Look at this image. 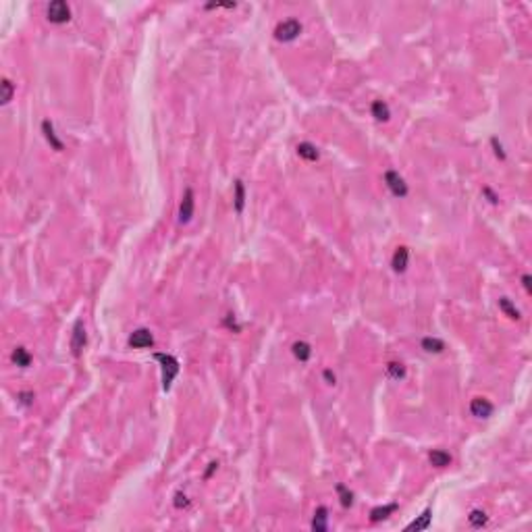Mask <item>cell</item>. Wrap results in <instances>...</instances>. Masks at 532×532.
<instances>
[{"label": "cell", "mask_w": 532, "mask_h": 532, "mask_svg": "<svg viewBox=\"0 0 532 532\" xmlns=\"http://www.w3.org/2000/svg\"><path fill=\"white\" fill-rule=\"evenodd\" d=\"M42 131H44V138H46V142L56 150V152H60L62 150V142L56 138V133H54V125L46 119V121H42Z\"/></svg>", "instance_id": "30bf717a"}, {"label": "cell", "mask_w": 532, "mask_h": 532, "mask_svg": "<svg viewBox=\"0 0 532 532\" xmlns=\"http://www.w3.org/2000/svg\"><path fill=\"white\" fill-rule=\"evenodd\" d=\"M297 154L300 156L304 158V160H308V162H314V160H318V148L314 146V144H310V142H302L300 146H297Z\"/></svg>", "instance_id": "7c38bea8"}, {"label": "cell", "mask_w": 532, "mask_h": 532, "mask_svg": "<svg viewBox=\"0 0 532 532\" xmlns=\"http://www.w3.org/2000/svg\"><path fill=\"white\" fill-rule=\"evenodd\" d=\"M522 281H524V287H526V291H530V277H528V275H524V279H522Z\"/></svg>", "instance_id": "f546056e"}, {"label": "cell", "mask_w": 532, "mask_h": 532, "mask_svg": "<svg viewBox=\"0 0 532 532\" xmlns=\"http://www.w3.org/2000/svg\"><path fill=\"white\" fill-rule=\"evenodd\" d=\"M87 343V335H85V326L81 320L75 322V328H73V339H71V349H73V356H81V351Z\"/></svg>", "instance_id": "52a82bcc"}, {"label": "cell", "mask_w": 532, "mask_h": 532, "mask_svg": "<svg viewBox=\"0 0 532 532\" xmlns=\"http://www.w3.org/2000/svg\"><path fill=\"white\" fill-rule=\"evenodd\" d=\"M422 349L428 351V353H441L443 349H445V343H443L441 339H437V337H424L422 339Z\"/></svg>", "instance_id": "ffe728a7"}, {"label": "cell", "mask_w": 532, "mask_h": 532, "mask_svg": "<svg viewBox=\"0 0 532 532\" xmlns=\"http://www.w3.org/2000/svg\"><path fill=\"white\" fill-rule=\"evenodd\" d=\"M430 520H433V509H424V512L418 516V520H414L406 530H408V532H414V530H416V532L426 530V528L430 526Z\"/></svg>", "instance_id": "8fae6325"}, {"label": "cell", "mask_w": 532, "mask_h": 532, "mask_svg": "<svg viewBox=\"0 0 532 532\" xmlns=\"http://www.w3.org/2000/svg\"><path fill=\"white\" fill-rule=\"evenodd\" d=\"M13 362H15L17 366H21V368H27V366L31 364L29 351H27L25 347H17V349L13 351Z\"/></svg>", "instance_id": "d6986e66"}, {"label": "cell", "mask_w": 532, "mask_h": 532, "mask_svg": "<svg viewBox=\"0 0 532 532\" xmlns=\"http://www.w3.org/2000/svg\"><path fill=\"white\" fill-rule=\"evenodd\" d=\"M337 493H339L341 505H343V507H351V503H353V493H351V491H347L343 484H337Z\"/></svg>", "instance_id": "cb8c5ba5"}, {"label": "cell", "mask_w": 532, "mask_h": 532, "mask_svg": "<svg viewBox=\"0 0 532 532\" xmlns=\"http://www.w3.org/2000/svg\"><path fill=\"white\" fill-rule=\"evenodd\" d=\"M154 358H156L162 366V389L169 391L173 381H175V376L179 374V362H177V358L171 356V353H154Z\"/></svg>", "instance_id": "6da1fadb"}, {"label": "cell", "mask_w": 532, "mask_h": 532, "mask_svg": "<svg viewBox=\"0 0 532 532\" xmlns=\"http://www.w3.org/2000/svg\"><path fill=\"white\" fill-rule=\"evenodd\" d=\"M46 15H48V21L50 23H66V21L71 19V7L64 3V0H54V3L48 5L46 9Z\"/></svg>", "instance_id": "3957f363"}, {"label": "cell", "mask_w": 532, "mask_h": 532, "mask_svg": "<svg viewBox=\"0 0 532 532\" xmlns=\"http://www.w3.org/2000/svg\"><path fill=\"white\" fill-rule=\"evenodd\" d=\"M187 505H189V501H187V497L183 493L175 495V507H187Z\"/></svg>", "instance_id": "484cf974"}, {"label": "cell", "mask_w": 532, "mask_h": 532, "mask_svg": "<svg viewBox=\"0 0 532 532\" xmlns=\"http://www.w3.org/2000/svg\"><path fill=\"white\" fill-rule=\"evenodd\" d=\"M322 376H324V381H326V385H335V383H337V379H335V374H332L330 370H324V372H322Z\"/></svg>", "instance_id": "83f0119b"}, {"label": "cell", "mask_w": 532, "mask_h": 532, "mask_svg": "<svg viewBox=\"0 0 532 532\" xmlns=\"http://www.w3.org/2000/svg\"><path fill=\"white\" fill-rule=\"evenodd\" d=\"M408 262H410V250L406 248V246H399L397 250H395V254H393V271L395 273H406V269H408Z\"/></svg>", "instance_id": "9c48e42d"}, {"label": "cell", "mask_w": 532, "mask_h": 532, "mask_svg": "<svg viewBox=\"0 0 532 532\" xmlns=\"http://www.w3.org/2000/svg\"><path fill=\"white\" fill-rule=\"evenodd\" d=\"M493 404L486 397H474L470 402V414L476 418H489L493 414Z\"/></svg>", "instance_id": "ba28073f"}, {"label": "cell", "mask_w": 532, "mask_h": 532, "mask_svg": "<svg viewBox=\"0 0 532 532\" xmlns=\"http://www.w3.org/2000/svg\"><path fill=\"white\" fill-rule=\"evenodd\" d=\"M293 356L300 362H308L310 356H312V347H310L306 341H297V343H293Z\"/></svg>", "instance_id": "e0dca14e"}, {"label": "cell", "mask_w": 532, "mask_h": 532, "mask_svg": "<svg viewBox=\"0 0 532 532\" xmlns=\"http://www.w3.org/2000/svg\"><path fill=\"white\" fill-rule=\"evenodd\" d=\"M468 520H470V524H472L474 528H482V526L486 524V514L480 512V509H472L470 516H468Z\"/></svg>", "instance_id": "603a6c76"}, {"label": "cell", "mask_w": 532, "mask_h": 532, "mask_svg": "<svg viewBox=\"0 0 532 532\" xmlns=\"http://www.w3.org/2000/svg\"><path fill=\"white\" fill-rule=\"evenodd\" d=\"M370 110H372V117L376 121H389V117H391V110H389L387 102H383V100H374Z\"/></svg>", "instance_id": "9a60e30c"}, {"label": "cell", "mask_w": 532, "mask_h": 532, "mask_svg": "<svg viewBox=\"0 0 532 532\" xmlns=\"http://www.w3.org/2000/svg\"><path fill=\"white\" fill-rule=\"evenodd\" d=\"M393 512H397V503H389V505H383V507H374L370 512V520L372 522H381L385 518H389Z\"/></svg>", "instance_id": "2e32d148"}, {"label": "cell", "mask_w": 532, "mask_h": 532, "mask_svg": "<svg viewBox=\"0 0 532 532\" xmlns=\"http://www.w3.org/2000/svg\"><path fill=\"white\" fill-rule=\"evenodd\" d=\"M193 206H195V202H193V191L187 187L185 193H183L181 204H179V223H183V225L189 223L191 216H193Z\"/></svg>", "instance_id": "8992f818"}, {"label": "cell", "mask_w": 532, "mask_h": 532, "mask_svg": "<svg viewBox=\"0 0 532 532\" xmlns=\"http://www.w3.org/2000/svg\"><path fill=\"white\" fill-rule=\"evenodd\" d=\"M385 183H387L389 191L395 197H406L408 195V183L404 181V177L399 175L397 171H387L385 173Z\"/></svg>", "instance_id": "277c9868"}, {"label": "cell", "mask_w": 532, "mask_h": 532, "mask_svg": "<svg viewBox=\"0 0 532 532\" xmlns=\"http://www.w3.org/2000/svg\"><path fill=\"white\" fill-rule=\"evenodd\" d=\"M0 87H3V104H9L11 100H13V92H15V87H13V83L9 81V79H3V83H0Z\"/></svg>", "instance_id": "d4e9b609"}, {"label": "cell", "mask_w": 532, "mask_h": 532, "mask_svg": "<svg viewBox=\"0 0 532 532\" xmlns=\"http://www.w3.org/2000/svg\"><path fill=\"white\" fill-rule=\"evenodd\" d=\"M129 345L133 349H146V347H152L154 345V337L148 328H138L133 330L129 335Z\"/></svg>", "instance_id": "5b68a950"}, {"label": "cell", "mask_w": 532, "mask_h": 532, "mask_svg": "<svg viewBox=\"0 0 532 532\" xmlns=\"http://www.w3.org/2000/svg\"><path fill=\"white\" fill-rule=\"evenodd\" d=\"M491 144L495 146V154H497V156H499V158L503 160V158H505V152H503V146H501V144H497V140H495V138L491 140Z\"/></svg>", "instance_id": "4316f807"}, {"label": "cell", "mask_w": 532, "mask_h": 532, "mask_svg": "<svg viewBox=\"0 0 532 532\" xmlns=\"http://www.w3.org/2000/svg\"><path fill=\"white\" fill-rule=\"evenodd\" d=\"M326 528H328V509L326 507H318L316 514H314V520H312V530L324 532Z\"/></svg>", "instance_id": "5bb4252c"}, {"label": "cell", "mask_w": 532, "mask_h": 532, "mask_svg": "<svg viewBox=\"0 0 532 532\" xmlns=\"http://www.w3.org/2000/svg\"><path fill=\"white\" fill-rule=\"evenodd\" d=\"M233 204H235L237 214H241L243 206H246V187H243L241 181H235V200H233Z\"/></svg>", "instance_id": "ac0fdd59"}, {"label": "cell", "mask_w": 532, "mask_h": 532, "mask_svg": "<svg viewBox=\"0 0 532 532\" xmlns=\"http://www.w3.org/2000/svg\"><path fill=\"white\" fill-rule=\"evenodd\" d=\"M19 399H21V404L29 406V404H31V399H34V393H21V395H19Z\"/></svg>", "instance_id": "f1b7e54d"}, {"label": "cell", "mask_w": 532, "mask_h": 532, "mask_svg": "<svg viewBox=\"0 0 532 532\" xmlns=\"http://www.w3.org/2000/svg\"><path fill=\"white\" fill-rule=\"evenodd\" d=\"M428 459H430V463L435 466V468H447V466L451 463V455L447 451H443V449H433Z\"/></svg>", "instance_id": "4fadbf2b"}, {"label": "cell", "mask_w": 532, "mask_h": 532, "mask_svg": "<svg viewBox=\"0 0 532 532\" xmlns=\"http://www.w3.org/2000/svg\"><path fill=\"white\" fill-rule=\"evenodd\" d=\"M387 374L391 376L393 381H402L406 376V366L402 362H389L387 364Z\"/></svg>", "instance_id": "44dd1931"}, {"label": "cell", "mask_w": 532, "mask_h": 532, "mask_svg": "<svg viewBox=\"0 0 532 532\" xmlns=\"http://www.w3.org/2000/svg\"><path fill=\"white\" fill-rule=\"evenodd\" d=\"M499 308H501L503 312H505L509 318H512V320H518V318H520V312H518L516 306H514L512 302H509L507 297H501V300H499Z\"/></svg>", "instance_id": "7402d4cb"}, {"label": "cell", "mask_w": 532, "mask_h": 532, "mask_svg": "<svg viewBox=\"0 0 532 532\" xmlns=\"http://www.w3.org/2000/svg\"><path fill=\"white\" fill-rule=\"evenodd\" d=\"M302 34V23L297 19H287V21H281L275 29V38L279 42H293L297 36Z\"/></svg>", "instance_id": "7a4b0ae2"}]
</instances>
